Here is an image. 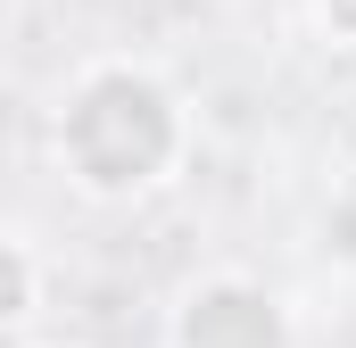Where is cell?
<instances>
[{
    "instance_id": "obj_3",
    "label": "cell",
    "mask_w": 356,
    "mask_h": 348,
    "mask_svg": "<svg viewBox=\"0 0 356 348\" xmlns=\"http://www.w3.org/2000/svg\"><path fill=\"white\" fill-rule=\"evenodd\" d=\"M42 290H50L42 249H33L17 224H0V340H17V332L42 315Z\"/></svg>"
},
{
    "instance_id": "obj_2",
    "label": "cell",
    "mask_w": 356,
    "mask_h": 348,
    "mask_svg": "<svg viewBox=\"0 0 356 348\" xmlns=\"http://www.w3.org/2000/svg\"><path fill=\"white\" fill-rule=\"evenodd\" d=\"M166 348H298V315L266 274L207 265L166 307Z\"/></svg>"
},
{
    "instance_id": "obj_5",
    "label": "cell",
    "mask_w": 356,
    "mask_h": 348,
    "mask_svg": "<svg viewBox=\"0 0 356 348\" xmlns=\"http://www.w3.org/2000/svg\"><path fill=\"white\" fill-rule=\"evenodd\" d=\"M298 8H307V33L323 50H348L356 58V0H298Z\"/></svg>"
},
{
    "instance_id": "obj_1",
    "label": "cell",
    "mask_w": 356,
    "mask_h": 348,
    "mask_svg": "<svg viewBox=\"0 0 356 348\" xmlns=\"http://www.w3.org/2000/svg\"><path fill=\"white\" fill-rule=\"evenodd\" d=\"M199 150L191 100L149 58H83L50 100V166L91 207L158 199Z\"/></svg>"
},
{
    "instance_id": "obj_4",
    "label": "cell",
    "mask_w": 356,
    "mask_h": 348,
    "mask_svg": "<svg viewBox=\"0 0 356 348\" xmlns=\"http://www.w3.org/2000/svg\"><path fill=\"white\" fill-rule=\"evenodd\" d=\"M307 249L332 265V274H356V182H340V191L315 207V232H307Z\"/></svg>"
},
{
    "instance_id": "obj_6",
    "label": "cell",
    "mask_w": 356,
    "mask_h": 348,
    "mask_svg": "<svg viewBox=\"0 0 356 348\" xmlns=\"http://www.w3.org/2000/svg\"><path fill=\"white\" fill-rule=\"evenodd\" d=\"M8 348H83V340H8Z\"/></svg>"
}]
</instances>
